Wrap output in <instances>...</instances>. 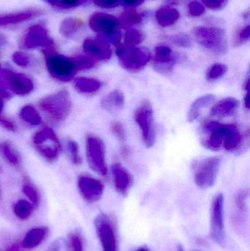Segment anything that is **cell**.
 <instances>
[{"label": "cell", "mask_w": 250, "mask_h": 251, "mask_svg": "<svg viewBox=\"0 0 250 251\" xmlns=\"http://www.w3.org/2000/svg\"><path fill=\"white\" fill-rule=\"evenodd\" d=\"M203 146L208 150L217 151L222 148L231 153H238L249 143V134L244 135L237 125L207 121L201 126Z\"/></svg>", "instance_id": "obj_1"}, {"label": "cell", "mask_w": 250, "mask_h": 251, "mask_svg": "<svg viewBox=\"0 0 250 251\" xmlns=\"http://www.w3.org/2000/svg\"><path fill=\"white\" fill-rule=\"evenodd\" d=\"M43 52L47 70L54 79L60 82H67L74 78L78 72L74 57L59 54L52 47L45 48Z\"/></svg>", "instance_id": "obj_2"}, {"label": "cell", "mask_w": 250, "mask_h": 251, "mask_svg": "<svg viewBox=\"0 0 250 251\" xmlns=\"http://www.w3.org/2000/svg\"><path fill=\"white\" fill-rule=\"evenodd\" d=\"M38 104L43 113L55 123L66 121L71 112V100L67 90L57 91L41 99Z\"/></svg>", "instance_id": "obj_3"}, {"label": "cell", "mask_w": 250, "mask_h": 251, "mask_svg": "<svg viewBox=\"0 0 250 251\" xmlns=\"http://www.w3.org/2000/svg\"><path fill=\"white\" fill-rule=\"evenodd\" d=\"M120 66L132 73L142 71L149 63L151 54L145 47L120 46L116 50Z\"/></svg>", "instance_id": "obj_4"}, {"label": "cell", "mask_w": 250, "mask_h": 251, "mask_svg": "<svg viewBox=\"0 0 250 251\" xmlns=\"http://www.w3.org/2000/svg\"><path fill=\"white\" fill-rule=\"evenodd\" d=\"M196 41L205 50L216 55H223L227 51V41L224 29L217 27L198 26L193 30Z\"/></svg>", "instance_id": "obj_5"}, {"label": "cell", "mask_w": 250, "mask_h": 251, "mask_svg": "<svg viewBox=\"0 0 250 251\" xmlns=\"http://www.w3.org/2000/svg\"><path fill=\"white\" fill-rule=\"evenodd\" d=\"M35 150L48 162L58 159L62 148L57 134L51 128L44 127L32 137Z\"/></svg>", "instance_id": "obj_6"}, {"label": "cell", "mask_w": 250, "mask_h": 251, "mask_svg": "<svg viewBox=\"0 0 250 251\" xmlns=\"http://www.w3.org/2000/svg\"><path fill=\"white\" fill-rule=\"evenodd\" d=\"M134 119L140 129L144 145L148 149L153 147L156 142V128L151 103L143 100L135 110Z\"/></svg>", "instance_id": "obj_7"}, {"label": "cell", "mask_w": 250, "mask_h": 251, "mask_svg": "<svg viewBox=\"0 0 250 251\" xmlns=\"http://www.w3.org/2000/svg\"><path fill=\"white\" fill-rule=\"evenodd\" d=\"M86 153L91 169L102 176H107L108 168L106 162V148L100 137L88 134L86 138Z\"/></svg>", "instance_id": "obj_8"}, {"label": "cell", "mask_w": 250, "mask_h": 251, "mask_svg": "<svg viewBox=\"0 0 250 251\" xmlns=\"http://www.w3.org/2000/svg\"><path fill=\"white\" fill-rule=\"evenodd\" d=\"M95 231L103 251H118L114 221L105 213H100L94 220Z\"/></svg>", "instance_id": "obj_9"}, {"label": "cell", "mask_w": 250, "mask_h": 251, "mask_svg": "<svg viewBox=\"0 0 250 251\" xmlns=\"http://www.w3.org/2000/svg\"><path fill=\"white\" fill-rule=\"evenodd\" d=\"M221 159L217 156L205 158L201 160L195 169L194 180L201 189H208L214 185L220 172Z\"/></svg>", "instance_id": "obj_10"}, {"label": "cell", "mask_w": 250, "mask_h": 251, "mask_svg": "<svg viewBox=\"0 0 250 251\" xmlns=\"http://www.w3.org/2000/svg\"><path fill=\"white\" fill-rule=\"evenodd\" d=\"M225 198L223 193L214 196L211 203L210 234L214 242L223 246L226 243L224 220Z\"/></svg>", "instance_id": "obj_11"}, {"label": "cell", "mask_w": 250, "mask_h": 251, "mask_svg": "<svg viewBox=\"0 0 250 251\" xmlns=\"http://www.w3.org/2000/svg\"><path fill=\"white\" fill-rule=\"evenodd\" d=\"M1 78L7 89L16 95L24 97L29 95L33 91V82L24 74L17 73L10 69H2Z\"/></svg>", "instance_id": "obj_12"}, {"label": "cell", "mask_w": 250, "mask_h": 251, "mask_svg": "<svg viewBox=\"0 0 250 251\" xmlns=\"http://www.w3.org/2000/svg\"><path fill=\"white\" fill-rule=\"evenodd\" d=\"M54 41L50 37L48 29L41 25L30 26L26 31L22 41L23 48L32 50L40 47H53Z\"/></svg>", "instance_id": "obj_13"}, {"label": "cell", "mask_w": 250, "mask_h": 251, "mask_svg": "<svg viewBox=\"0 0 250 251\" xmlns=\"http://www.w3.org/2000/svg\"><path fill=\"white\" fill-rule=\"evenodd\" d=\"M78 189L85 201L93 203L98 201L104 194V186L100 180L88 176L78 178Z\"/></svg>", "instance_id": "obj_14"}, {"label": "cell", "mask_w": 250, "mask_h": 251, "mask_svg": "<svg viewBox=\"0 0 250 251\" xmlns=\"http://www.w3.org/2000/svg\"><path fill=\"white\" fill-rule=\"evenodd\" d=\"M89 25L92 30L101 35L100 38H105L117 30L119 21L108 13H95L90 19Z\"/></svg>", "instance_id": "obj_15"}, {"label": "cell", "mask_w": 250, "mask_h": 251, "mask_svg": "<svg viewBox=\"0 0 250 251\" xmlns=\"http://www.w3.org/2000/svg\"><path fill=\"white\" fill-rule=\"evenodd\" d=\"M176 63V57L168 46L160 45L156 47L153 62L156 72L167 76L173 72Z\"/></svg>", "instance_id": "obj_16"}, {"label": "cell", "mask_w": 250, "mask_h": 251, "mask_svg": "<svg viewBox=\"0 0 250 251\" xmlns=\"http://www.w3.org/2000/svg\"><path fill=\"white\" fill-rule=\"evenodd\" d=\"M87 56L96 61H107L111 58L113 50L108 42L101 38H88L83 43Z\"/></svg>", "instance_id": "obj_17"}, {"label": "cell", "mask_w": 250, "mask_h": 251, "mask_svg": "<svg viewBox=\"0 0 250 251\" xmlns=\"http://www.w3.org/2000/svg\"><path fill=\"white\" fill-rule=\"evenodd\" d=\"M113 182L117 193L122 196H126L133 186V176L125 167L118 162L111 166Z\"/></svg>", "instance_id": "obj_18"}, {"label": "cell", "mask_w": 250, "mask_h": 251, "mask_svg": "<svg viewBox=\"0 0 250 251\" xmlns=\"http://www.w3.org/2000/svg\"><path fill=\"white\" fill-rule=\"evenodd\" d=\"M126 98L120 90H114L103 97L101 105L104 110L110 113H118L124 107Z\"/></svg>", "instance_id": "obj_19"}, {"label": "cell", "mask_w": 250, "mask_h": 251, "mask_svg": "<svg viewBox=\"0 0 250 251\" xmlns=\"http://www.w3.org/2000/svg\"><path fill=\"white\" fill-rule=\"evenodd\" d=\"M239 101L234 97H227L216 103L211 110V116L226 118L233 116L237 111Z\"/></svg>", "instance_id": "obj_20"}, {"label": "cell", "mask_w": 250, "mask_h": 251, "mask_svg": "<svg viewBox=\"0 0 250 251\" xmlns=\"http://www.w3.org/2000/svg\"><path fill=\"white\" fill-rule=\"evenodd\" d=\"M48 227L39 226L32 228L25 234L21 246L25 249L38 247L48 237Z\"/></svg>", "instance_id": "obj_21"}, {"label": "cell", "mask_w": 250, "mask_h": 251, "mask_svg": "<svg viewBox=\"0 0 250 251\" xmlns=\"http://www.w3.org/2000/svg\"><path fill=\"white\" fill-rule=\"evenodd\" d=\"M215 101V96L213 94H205L197 99L189 107L187 113L188 122H194L201 116L203 110L211 106Z\"/></svg>", "instance_id": "obj_22"}, {"label": "cell", "mask_w": 250, "mask_h": 251, "mask_svg": "<svg viewBox=\"0 0 250 251\" xmlns=\"http://www.w3.org/2000/svg\"><path fill=\"white\" fill-rule=\"evenodd\" d=\"M0 155L12 166L19 168L22 165L20 153L9 140H0Z\"/></svg>", "instance_id": "obj_23"}, {"label": "cell", "mask_w": 250, "mask_h": 251, "mask_svg": "<svg viewBox=\"0 0 250 251\" xmlns=\"http://www.w3.org/2000/svg\"><path fill=\"white\" fill-rule=\"evenodd\" d=\"M73 84L76 91L85 95L95 94L103 85L99 79L92 77H78L75 79Z\"/></svg>", "instance_id": "obj_24"}, {"label": "cell", "mask_w": 250, "mask_h": 251, "mask_svg": "<svg viewBox=\"0 0 250 251\" xmlns=\"http://www.w3.org/2000/svg\"><path fill=\"white\" fill-rule=\"evenodd\" d=\"M41 14L40 10H28V11L19 12V13H10V14L0 16V26L16 25L31 20Z\"/></svg>", "instance_id": "obj_25"}, {"label": "cell", "mask_w": 250, "mask_h": 251, "mask_svg": "<svg viewBox=\"0 0 250 251\" xmlns=\"http://www.w3.org/2000/svg\"><path fill=\"white\" fill-rule=\"evenodd\" d=\"M84 22L78 18H66L60 26V32L65 38H71L76 35L83 26Z\"/></svg>", "instance_id": "obj_26"}, {"label": "cell", "mask_w": 250, "mask_h": 251, "mask_svg": "<svg viewBox=\"0 0 250 251\" xmlns=\"http://www.w3.org/2000/svg\"><path fill=\"white\" fill-rule=\"evenodd\" d=\"M180 17L179 10L170 7H163L159 9L156 13V19L159 25L162 26H168L176 23Z\"/></svg>", "instance_id": "obj_27"}, {"label": "cell", "mask_w": 250, "mask_h": 251, "mask_svg": "<svg viewBox=\"0 0 250 251\" xmlns=\"http://www.w3.org/2000/svg\"><path fill=\"white\" fill-rule=\"evenodd\" d=\"M19 117L23 122L31 126L41 125L42 119L36 109L30 104L25 105L19 112Z\"/></svg>", "instance_id": "obj_28"}, {"label": "cell", "mask_w": 250, "mask_h": 251, "mask_svg": "<svg viewBox=\"0 0 250 251\" xmlns=\"http://www.w3.org/2000/svg\"><path fill=\"white\" fill-rule=\"evenodd\" d=\"M142 19H143V15L142 13L129 9L120 15V18L118 19L119 25L120 27L126 29V28H129L134 25L141 23Z\"/></svg>", "instance_id": "obj_29"}, {"label": "cell", "mask_w": 250, "mask_h": 251, "mask_svg": "<svg viewBox=\"0 0 250 251\" xmlns=\"http://www.w3.org/2000/svg\"><path fill=\"white\" fill-rule=\"evenodd\" d=\"M34 208L35 207L30 202L22 199L15 203L13 206V212L16 218L21 221H27L32 215Z\"/></svg>", "instance_id": "obj_30"}, {"label": "cell", "mask_w": 250, "mask_h": 251, "mask_svg": "<svg viewBox=\"0 0 250 251\" xmlns=\"http://www.w3.org/2000/svg\"><path fill=\"white\" fill-rule=\"evenodd\" d=\"M22 190H23V194L28 198L34 207L36 208L40 206L41 195L36 187L30 181H26L23 183Z\"/></svg>", "instance_id": "obj_31"}, {"label": "cell", "mask_w": 250, "mask_h": 251, "mask_svg": "<svg viewBox=\"0 0 250 251\" xmlns=\"http://www.w3.org/2000/svg\"><path fill=\"white\" fill-rule=\"evenodd\" d=\"M227 66L223 63H215L208 68L205 77L209 82H214L223 78L227 74Z\"/></svg>", "instance_id": "obj_32"}, {"label": "cell", "mask_w": 250, "mask_h": 251, "mask_svg": "<svg viewBox=\"0 0 250 251\" xmlns=\"http://www.w3.org/2000/svg\"><path fill=\"white\" fill-rule=\"evenodd\" d=\"M144 38V34L141 31L136 29H129L125 34V44L136 47L143 41Z\"/></svg>", "instance_id": "obj_33"}, {"label": "cell", "mask_w": 250, "mask_h": 251, "mask_svg": "<svg viewBox=\"0 0 250 251\" xmlns=\"http://www.w3.org/2000/svg\"><path fill=\"white\" fill-rule=\"evenodd\" d=\"M50 5L60 10H68L82 4L81 0H44Z\"/></svg>", "instance_id": "obj_34"}, {"label": "cell", "mask_w": 250, "mask_h": 251, "mask_svg": "<svg viewBox=\"0 0 250 251\" xmlns=\"http://www.w3.org/2000/svg\"><path fill=\"white\" fill-rule=\"evenodd\" d=\"M250 192L248 189H242L236 193L235 196V203L239 212H246L248 209V200Z\"/></svg>", "instance_id": "obj_35"}, {"label": "cell", "mask_w": 250, "mask_h": 251, "mask_svg": "<svg viewBox=\"0 0 250 251\" xmlns=\"http://www.w3.org/2000/svg\"><path fill=\"white\" fill-rule=\"evenodd\" d=\"M67 149L72 162L75 165H80L82 161L80 154H79V148L78 143L74 140H68L67 142Z\"/></svg>", "instance_id": "obj_36"}, {"label": "cell", "mask_w": 250, "mask_h": 251, "mask_svg": "<svg viewBox=\"0 0 250 251\" xmlns=\"http://www.w3.org/2000/svg\"><path fill=\"white\" fill-rule=\"evenodd\" d=\"M169 41L174 45L183 48L192 47V41L186 34L179 33L168 37Z\"/></svg>", "instance_id": "obj_37"}, {"label": "cell", "mask_w": 250, "mask_h": 251, "mask_svg": "<svg viewBox=\"0 0 250 251\" xmlns=\"http://www.w3.org/2000/svg\"><path fill=\"white\" fill-rule=\"evenodd\" d=\"M75 63L78 72L88 70L95 66L96 62L87 55H78L74 57Z\"/></svg>", "instance_id": "obj_38"}, {"label": "cell", "mask_w": 250, "mask_h": 251, "mask_svg": "<svg viewBox=\"0 0 250 251\" xmlns=\"http://www.w3.org/2000/svg\"><path fill=\"white\" fill-rule=\"evenodd\" d=\"M250 38V25L241 28L236 32L234 38V45L236 47H240L249 41Z\"/></svg>", "instance_id": "obj_39"}, {"label": "cell", "mask_w": 250, "mask_h": 251, "mask_svg": "<svg viewBox=\"0 0 250 251\" xmlns=\"http://www.w3.org/2000/svg\"><path fill=\"white\" fill-rule=\"evenodd\" d=\"M110 129L113 135L120 140V142H125L126 140V131L124 126L120 122H114L110 126Z\"/></svg>", "instance_id": "obj_40"}, {"label": "cell", "mask_w": 250, "mask_h": 251, "mask_svg": "<svg viewBox=\"0 0 250 251\" xmlns=\"http://www.w3.org/2000/svg\"><path fill=\"white\" fill-rule=\"evenodd\" d=\"M70 251H85L83 240L78 233H73L69 237Z\"/></svg>", "instance_id": "obj_41"}, {"label": "cell", "mask_w": 250, "mask_h": 251, "mask_svg": "<svg viewBox=\"0 0 250 251\" xmlns=\"http://www.w3.org/2000/svg\"><path fill=\"white\" fill-rule=\"evenodd\" d=\"M188 11L190 16L198 17L202 16L205 13V7L199 1H191L188 5Z\"/></svg>", "instance_id": "obj_42"}, {"label": "cell", "mask_w": 250, "mask_h": 251, "mask_svg": "<svg viewBox=\"0 0 250 251\" xmlns=\"http://www.w3.org/2000/svg\"><path fill=\"white\" fill-rule=\"evenodd\" d=\"M13 62L18 66L22 67H27L30 64V58L27 54L21 51H16L13 54Z\"/></svg>", "instance_id": "obj_43"}, {"label": "cell", "mask_w": 250, "mask_h": 251, "mask_svg": "<svg viewBox=\"0 0 250 251\" xmlns=\"http://www.w3.org/2000/svg\"><path fill=\"white\" fill-rule=\"evenodd\" d=\"M204 4L211 10H222L227 4V0H203Z\"/></svg>", "instance_id": "obj_44"}, {"label": "cell", "mask_w": 250, "mask_h": 251, "mask_svg": "<svg viewBox=\"0 0 250 251\" xmlns=\"http://www.w3.org/2000/svg\"><path fill=\"white\" fill-rule=\"evenodd\" d=\"M94 4L103 8H114L122 3V0H93Z\"/></svg>", "instance_id": "obj_45"}, {"label": "cell", "mask_w": 250, "mask_h": 251, "mask_svg": "<svg viewBox=\"0 0 250 251\" xmlns=\"http://www.w3.org/2000/svg\"><path fill=\"white\" fill-rule=\"evenodd\" d=\"M0 126L9 131H16L17 129L16 124L10 121V119L4 117L2 115L0 116Z\"/></svg>", "instance_id": "obj_46"}, {"label": "cell", "mask_w": 250, "mask_h": 251, "mask_svg": "<svg viewBox=\"0 0 250 251\" xmlns=\"http://www.w3.org/2000/svg\"><path fill=\"white\" fill-rule=\"evenodd\" d=\"M0 97L2 99H8L11 97V94L7 91L5 85L0 81Z\"/></svg>", "instance_id": "obj_47"}, {"label": "cell", "mask_w": 250, "mask_h": 251, "mask_svg": "<svg viewBox=\"0 0 250 251\" xmlns=\"http://www.w3.org/2000/svg\"><path fill=\"white\" fill-rule=\"evenodd\" d=\"M145 0H122V3L126 6H131V7H135V6L140 5L143 3Z\"/></svg>", "instance_id": "obj_48"}, {"label": "cell", "mask_w": 250, "mask_h": 251, "mask_svg": "<svg viewBox=\"0 0 250 251\" xmlns=\"http://www.w3.org/2000/svg\"><path fill=\"white\" fill-rule=\"evenodd\" d=\"M61 251V242L60 240H55L53 242L49 247H48L47 251Z\"/></svg>", "instance_id": "obj_49"}, {"label": "cell", "mask_w": 250, "mask_h": 251, "mask_svg": "<svg viewBox=\"0 0 250 251\" xmlns=\"http://www.w3.org/2000/svg\"><path fill=\"white\" fill-rule=\"evenodd\" d=\"M250 91H247L244 98V102H245V108L249 110L250 108Z\"/></svg>", "instance_id": "obj_50"}, {"label": "cell", "mask_w": 250, "mask_h": 251, "mask_svg": "<svg viewBox=\"0 0 250 251\" xmlns=\"http://www.w3.org/2000/svg\"><path fill=\"white\" fill-rule=\"evenodd\" d=\"M243 88L245 91H250V74H248L247 77L245 78V82H244Z\"/></svg>", "instance_id": "obj_51"}, {"label": "cell", "mask_w": 250, "mask_h": 251, "mask_svg": "<svg viewBox=\"0 0 250 251\" xmlns=\"http://www.w3.org/2000/svg\"><path fill=\"white\" fill-rule=\"evenodd\" d=\"M3 109H4V101H3V99L0 97V116L2 114Z\"/></svg>", "instance_id": "obj_52"}, {"label": "cell", "mask_w": 250, "mask_h": 251, "mask_svg": "<svg viewBox=\"0 0 250 251\" xmlns=\"http://www.w3.org/2000/svg\"><path fill=\"white\" fill-rule=\"evenodd\" d=\"M136 251H150V250L146 246H143V247L139 248V249H138Z\"/></svg>", "instance_id": "obj_53"}, {"label": "cell", "mask_w": 250, "mask_h": 251, "mask_svg": "<svg viewBox=\"0 0 250 251\" xmlns=\"http://www.w3.org/2000/svg\"><path fill=\"white\" fill-rule=\"evenodd\" d=\"M177 251H185L184 249H183V246H181V245H179V246H177Z\"/></svg>", "instance_id": "obj_54"}, {"label": "cell", "mask_w": 250, "mask_h": 251, "mask_svg": "<svg viewBox=\"0 0 250 251\" xmlns=\"http://www.w3.org/2000/svg\"><path fill=\"white\" fill-rule=\"evenodd\" d=\"M1 72H2V69H1V66H0V81L1 79Z\"/></svg>", "instance_id": "obj_55"}, {"label": "cell", "mask_w": 250, "mask_h": 251, "mask_svg": "<svg viewBox=\"0 0 250 251\" xmlns=\"http://www.w3.org/2000/svg\"><path fill=\"white\" fill-rule=\"evenodd\" d=\"M82 1V4H84V3L86 2V1H88V0H81Z\"/></svg>", "instance_id": "obj_56"}, {"label": "cell", "mask_w": 250, "mask_h": 251, "mask_svg": "<svg viewBox=\"0 0 250 251\" xmlns=\"http://www.w3.org/2000/svg\"><path fill=\"white\" fill-rule=\"evenodd\" d=\"M1 171H2V169H1V165H0V173H1Z\"/></svg>", "instance_id": "obj_57"}, {"label": "cell", "mask_w": 250, "mask_h": 251, "mask_svg": "<svg viewBox=\"0 0 250 251\" xmlns=\"http://www.w3.org/2000/svg\"></svg>", "instance_id": "obj_58"}]
</instances>
